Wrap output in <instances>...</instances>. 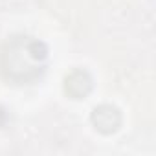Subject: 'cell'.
Returning <instances> with one entry per match:
<instances>
[{"instance_id":"6da1fadb","label":"cell","mask_w":156,"mask_h":156,"mask_svg":"<svg viewBox=\"0 0 156 156\" xmlns=\"http://www.w3.org/2000/svg\"><path fill=\"white\" fill-rule=\"evenodd\" d=\"M46 48L41 41L26 35L9 39L0 48V73L17 85L35 81L46 68Z\"/></svg>"},{"instance_id":"7a4b0ae2","label":"cell","mask_w":156,"mask_h":156,"mask_svg":"<svg viewBox=\"0 0 156 156\" xmlns=\"http://www.w3.org/2000/svg\"><path fill=\"white\" fill-rule=\"evenodd\" d=\"M94 123L99 130L103 132H110V130H116L118 125H119V114L116 108H110V107H101V108H96V114H94Z\"/></svg>"}]
</instances>
